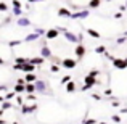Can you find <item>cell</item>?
<instances>
[{
  "mask_svg": "<svg viewBox=\"0 0 127 124\" xmlns=\"http://www.w3.org/2000/svg\"><path fill=\"white\" fill-rule=\"evenodd\" d=\"M84 124H96V121H95V119H85Z\"/></svg>",
  "mask_w": 127,
  "mask_h": 124,
  "instance_id": "36",
  "label": "cell"
},
{
  "mask_svg": "<svg viewBox=\"0 0 127 124\" xmlns=\"http://www.w3.org/2000/svg\"><path fill=\"white\" fill-rule=\"evenodd\" d=\"M121 103H119V100H113V106H119Z\"/></svg>",
  "mask_w": 127,
  "mask_h": 124,
  "instance_id": "42",
  "label": "cell"
},
{
  "mask_svg": "<svg viewBox=\"0 0 127 124\" xmlns=\"http://www.w3.org/2000/svg\"><path fill=\"white\" fill-rule=\"evenodd\" d=\"M89 74L93 76V78H96V76L100 74V71H98V69H92V71H89Z\"/></svg>",
  "mask_w": 127,
  "mask_h": 124,
  "instance_id": "30",
  "label": "cell"
},
{
  "mask_svg": "<svg viewBox=\"0 0 127 124\" xmlns=\"http://www.w3.org/2000/svg\"><path fill=\"white\" fill-rule=\"evenodd\" d=\"M0 124H6V121L5 119H0Z\"/></svg>",
  "mask_w": 127,
  "mask_h": 124,
  "instance_id": "47",
  "label": "cell"
},
{
  "mask_svg": "<svg viewBox=\"0 0 127 124\" xmlns=\"http://www.w3.org/2000/svg\"><path fill=\"white\" fill-rule=\"evenodd\" d=\"M61 66L66 69H72L77 66V60H72V58H66V60H61Z\"/></svg>",
  "mask_w": 127,
  "mask_h": 124,
  "instance_id": "3",
  "label": "cell"
},
{
  "mask_svg": "<svg viewBox=\"0 0 127 124\" xmlns=\"http://www.w3.org/2000/svg\"><path fill=\"white\" fill-rule=\"evenodd\" d=\"M84 82H85V85L82 87V90H89V89H92L93 85H96V84H98V81H96L93 76H90V74H87L85 78H84Z\"/></svg>",
  "mask_w": 127,
  "mask_h": 124,
  "instance_id": "2",
  "label": "cell"
},
{
  "mask_svg": "<svg viewBox=\"0 0 127 124\" xmlns=\"http://www.w3.org/2000/svg\"><path fill=\"white\" fill-rule=\"evenodd\" d=\"M21 13H23V10H21V8H13V15L21 16Z\"/></svg>",
  "mask_w": 127,
  "mask_h": 124,
  "instance_id": "29",
  "label": "cell"
},
{
  "mask_svg": "<svg viewBox=\"0 0 127 124\" xmlns=\"http://www.w3.org/2000/svg\"><path fill=\"white\" fill-rule=\"evenodd\" d=\"M26 92H28V93L37 92V89H35V82H26Z\"/></svg>",
  "mask_w": 127,
  "mask_h": 124,
  "instance_id": "14",
  "label": "cell"
},
{
  "mask_svg": "<svg viewBox=\"0 0 127 124\" xmlns=\"http://www.w3.org/2000/svg\"><path fill=\"white\" fill-rule=\"evenodd\" d=\"M13 8H21V3H19V0H13Z\"/></svg>",
  "mask_w": 127,
  "mask_h": 124,
  "instance_id": "32",
  "label": "cell"
},
{
  "mask_svg": "<svg viewBox=\"0 0 127 124\" xmlns=\"http://www.w3.org/2000/svg\"><path fill=\"white\" fill-rule=\"evenodd\" d=\"M87 16H89V10H82V11L72 13L71 18H72V19H77V18H87Z\"/></svg>",
  "mask_w": 127,
  "mask_h": 124,
  "instance_id": "10",
  "label": "cell"
},
{
  "mask_svg": "<svg viewBox=\"0 0 127 124\" xmlns=\"http://www.w3.org/2000/svg\"><path fill=\"white\" fill-rule=\"evenodd\" d=\"M19 43H21V41H11V42H8V45L15 47V45H19Z\"/></svg>",
  "mask_w": 127,
  "mask_h": 124,
  "instance_id": "34",
  "label": "cell"
},
{
  "mask_svg": "<svg viewBox=\"0 0 127 124\" xmlns=\"http://www.w3.org/2000/svg\"><path fill=\"white\" fill-rule=\"evenodd\" d=\"M124 36H127V31H126V32H124Z\"/></svg>",
  "mask_w": 127,
  "mask_h": 124,
  "instance_id": "50",
  "label": "cell"
},
{
  "mask_svg": "<svg viewBox=\"0 0 127 124\" xmlns=\"http://www.w3.org/2000/svg\"><path fill=\"white\" fill-rule=\"evenodd\" d=\"M95 52H96V53H103V55H105V53H106V47H105V45H98V47L95 48Z\"/></svg>",
  "mask_w": 127,
  "mask_h": 124,
  "instance_id": "24",
  "label": "cell"
},
{
  "mask_svg": "<svg viewBox=\"0 0 127 124\" xmlns=\"http://www.w3.org/2000/svg\"><path fill=\"white\" fill-rule=\"evenodd\" d=\"M29 61L32 63V65H35V66H39V65H43V63H45V58H43V56H35V58H29Z\"/></svg>",
  "mask_w": 127,
  "mask_h": 124,
  "instance_id": "13",
  "label": "cell"
},
{
  "mask_svg": "<svg viewBox=\"0 0 127 124\" xmlns=\"http://www.w3.org/2000/svg\"><path fill=\"white\" fill-rule=\"evenodd\" d=\"M28 100H31V102L35 100V95H34V93H28Z\"/></svg>",
  "mask_w": 127,
  "mask_h": 124,
  "instance_id": "37",
  "label": "cell"
},
{
  "mask_svg": "<svg viewBox=\"0 0 127 124\" xmlns=\"http://www.w3.org/2000/svg\"><path fill=\"white\" fill-rule=\"evenodd\" d=\"M13 108V103H10V100H3L2 102V110H11Z\"/></svg>",
  "mask_w": 127,
  "mask_h": 124,
  "instance_id": "21",
  "label": "cell"
},
{
  "mask_svg": "<svg viewBox=\"0 0 127 124\" xmlns=\"http://www.w3.org/2000/svg\"><path fill=\"white\" fill-rule=\"evenodd\" d=\"M58 29L63 32V36H64L66 41H69L72 43H81L82 42V36L81 34H74V32H71V31H66L64 28H58Z\"/></svg>",
  "mask_w": 127,
  "mask_h": 124,
  "instance_id": "1",
  "label": "cell"
},
{
  "mask_svg": "<svg viewBox=\"0 0 127 124\" xmlns=\"http://www.w3.org/2000/svg\"><path fill=\"white\" fill-rule=\"evenodd\" d=\"M35 2H39V0H35ZM40 2H42V0H40Z\"/></svg>",
  "mask_w": 127,
  "mask_h": 124,
  "instance_id": "51",
  "label": "cell"
},
{
  "mask_svg": "<svg viewBox=\"0 0 127 124\" xmlns=\"http://www.w3.org/2000/svg\"><path fill=\"white\" fill-rule=\"evenodd\" d=\"M101 5V0H90L89 2V8H98Z\"/></svg>",
  "mask_w": 127,
  "mask_h": 124,
  "instance_id": "22",
  "label": "cell"
},
{
  "mask_svg": "<svg viewBox=\"0 0 127 124\" xmlns=\"http://www.w3.org/2000/svg\"><path fill=\"white\" fill-rule=\"evenodd\" d=\"M0 65H5V60L3 58H0Z\"/></svg>",
  "mask_w": 127,
  "mask_h": 124,
  "instance_id": "46",
  "label": "cell"
},
{
  "mask_svg": "<svg viewBox=\"0 0 127 124\" xmlns=\"http://www.w3.org/2000/svg\"><path fill=\"white\" fill-rule=\"evenodd\" d=\"M111 119H113L114 123H118V124L121 123V116H119V115H113V116H111Z\"/></svg>",
  "mask_w": 127,
  "mask_h": 124,
  "instance_id": "27",
  "label": "cell"
},
{
  "mask_svg": "<svg viewBox=\"0 0 127 124\" xmlns=\"http://www.w3.org/2000/svg\"><path fill=\"white\" fill-rule=\"evenodd\" d=\"M16 102H18V105H24V98L23 97H16Z\"/></svg>",
  "mask_w": 127,
  "mask_h": 124,
  "instance_id": "35",
  "label": "cell"
},
{
  "mask_svg": "<svg viewBox=\"0 0 127 124\" xmlns=\"http://www.w3.org/2000/svg\"><path fill=\"white\" fill-rule=\"evenodd\" d=\"M35 89H37V92H40V93H45L47 92V84L43 82V81H35Z\"/></svg>",
  "mask_w": 127,
  "mask_h": 124,
  "instance_id": "9",
  "label": "cell"
},
{
  "mask_svg": "<svg viewBox=\"0 0 127 124\" xmlns=\"http://www.w3.org/2000/svg\"><path fill=\"white\" fill-rule=\"evenodd\" d=\"M39 37H40V34H37V32H32V34H28V36H26V37H24V42H34V41H37V39Z\"/></svg>",
  "mask_w": 127,
  "mask_h": 124,
  "instance_id": "12",
  "label": "cell"
},
{
  "mask_svg": "<svg viewBox=\"0 0 127 124\" xmlns=\"http://www.w3.org/2000/svg\"><path fill=\"white\" fill-rule=\"evenodd\" d=\"M35 32H37V34H40V37L47 34V31H45V29H42V28H35Z\"/></svg>",
  "mask_w": 127,
  "mask_h": 124,
  "instance_id": "25",
  "label": "cell"
},
{
  "mask_svg": "<svg viewBox=\"0 0 127 124\" xmlns=\"http://www.w3.org/2000/svg\"><path fill=\"white\" fill-rule=\"evenodd\" d=\"M58 15L60 16H66V18H71V11L68 8H60L58 10Z\"/></svg>",
  "mask_w": 127,
  "mask_h": 124,
  "instance_id": "16",
  "label": "cell"
},
{
  "mask_svg": "<svg viewBox=\"0 0 127 124\" xmlns=\"http://www.w3.org/2000/svg\"><path fill=\"white\" fill-rule=\"evenodd\" d=\"M28 2H31V3H32V2H35V0H28Z\"/></svg>",
  "mask_w": 127,
  "mask_h": 124,
  "instance_id": "48",
  "label": "cell"
},
{
  "mask_svg": "<svg viewBox=\"0 0 127 124\" xmlns=\"http://www.w3.org/2000/svg\"><path fill=\"white\" fill-rule=\"evenodd\" d=\"M121 16H122V11H118V13H116V15H114V18H116V19H119V18H121Z\"/></svg>",
  "mask_w": 127,
  "mask_h": 124,
  "instance_id": "41",
  "label": "cell"
},
{
  "mask_svg": "<svg viewBox=\"0 0 127 124\" xmlns=\"http://www.w3.org/2000/svg\"><path fill=\"white\" fill-rule=\"evenodd\" d=\"M40 56H43V58H53L52 50H50V47L47 45V43H43L40 47Z\"/></svg>",
  "mask_w": 127,
  "mask_h": 124,
  "instance_id": "6",
  "label": "cell"
},
{
  "mask_svg": "<svg viewBox=\"0 0 127 124\" xmlns=\"http://www.w3.org/2000/svg\"><path fill=\"white\" fill-rule=\"evenodd\" d=\"M87 34H90V37H95V39L101 37V34H100L98 31H95V29H87Z\"/></svg>",
  "mask_w": 127,
  "mask_h": 124,
  "instance_id": "17",
  "label": "cell"
},
{
  "mask_svg": "<svg viewBox=\"0 0 127 124\" xmlns=\"http://www.w3.org/2000/svg\"><path fill=\"white\" fill-rule=\"evenodd\" d=\"M3 100H5V95H2V92H0V103H2Z\"/></svg>",
  "mask_w": 127,
  "mask_h": 124,
  "instance_id": "45",
  "label": "cell"
},
{
  "mask_svg": "<svg viewBox=\"0 0 127 124\" xmlns=\"http://www.w3.org/2000/svg\"><path fill=\"white\" fill-rule=\"evenodd\" d=\"M15 92L16 93L26 92V84H16V85H15Z\"/></svg>",
  "mask_w": 127,
  "mask_h": 124,
  "instance_id": "19",
  "label": "cell"
},
{
  "mask_svg": "<svg viewBox=\"0 0 127 124\" xmlns=\"http://www.w3.org/2000/svg\"><path fill=\"white\" fill-rule=\"evenodd\" d=\"M126 5H127V2H126Z\"/></svg>",
  "mask_w": 127,
  "mask_h": 124,
  "instance_id": "53",
  "label": "cell"
},
{
  "mask_svg": "<svg viewBox=\"0 0 127 124\" xmlns=\"http://www.w3.org/2000/svg\"><path fill=\"white\" fill-rule=\"evenodd\" d=\"M126 37H127V36H124V37H119L118 39V43H124L126 42Z\"/></svg>",
  "mask_w": 127,
  "mask_h": 124,
  "instance_id": "38",
  "label": "cell"
},
{
  "mask_svg": "<svg viewBox=\"0 0 127 124\" xmlns=\"http://www.w3.org/2000/svg\"><path fill=\"white\" fill-rule=\"evenodd\" d=\"M6 90H8V87H6V85H0V92H6Z\"/></svg>",
  "mask_w": 127,
  "mask_h": 124,
  "instance_id": "39",
  "label": "cell"
},
{
  "mask_svg": "<svg viewBox=\"0 0 127 124\" xmlns=\"http://www.w3.org/2000/svg\"><path fill=\"white\" fill-rule=\"evenodd\" d=\"M15 90H13V92H8V93H6V95H5V100H11L13 98V97H15Z\"/></svg>",
  "mask_w": 127,
  "mask_h": 124,
  "instance_id": "26",
  "label": "cell"
},
{
  "mask_svg": "<svg viewBox=\"0 0 127 124\" xmlns=\"http://www.w3.org/2000/svg\"><path fill=\"white\" fill-rule=\"evenodd\" d=\"M13 124H18V123H13Z\"/></svg>",
  "mask_w": 127,
  "mask_h": 124,
  "instance_id": "52",
  "label": "cell"
},
{
  "mask_svg": "<svg viewBox=\"0 0 127 124\" xmlns=\"http://www.w3.org/2000/svg\"><path fill=\"white\" fill-rule=\"evenodd\" d=\"M35 110H37V103H32V105H21V113H23V115L34 113Z\"/></svg>",
  "mask_w": 127,
  "mask_h": 124,
  "instance_id": "5",
  "label": "cell"
},
{
  "mask_svg": "<svg viewBox=\"0 0 127 124\" xmlns=\"http://www.w3.org/2000/svg\"><path fill=\"white\" fill-rule=\"evenodd\" d=\"M26 82H35L37 81V76L34 74V73H29V74H26Z\"/></svg>",
  "mask_w": 127,
  "mask_h": 124,
  "instance_id": "18",
  "label": "cell"
},
{
  "mask_svg": "<svg viewBox=\"0 0 127 124\" xmlns=\"http://www.w3.org/2000/svg\"><path fill=\"white\" fill-rule=\"evenodd\" d=\"M74 52H76V56H77V61H81V60L84 58V55H85V47L82 45V43H77V47L74 48Z\"/></svg>",
  "mask_w": 127,
  "mask_h": 124,
  "instance_id": "4",
  "label": "cell"
},
{
  "mask_svg": "<svg viewBox=\"0 0 127 124\" xmlns=\"http://www.w3.org/2000/svg\"><path fill=\"white\" fill-rule=\"evenodd\" d=\"M119 10H121V11H126V10H127V5H122V6H119Z\"/></svg>",
  "mask_w": 127,
  "mask_h": 124,
  "instance_id": "43",
  "label": "cell"
},
{
  "mask_svg": "<svg viewBox=\"0 0 127 124\" xmlns=\"http://www.w3.org/2000/svg\"><path fill=\"white\" fill-rule=\"evenodd\" d=\"M71 81V76H64V78H61V84H68Z\"/></svg>",
  "mask_w": 127,
  "mask_h": 124,
  "instance_id": "31",
  "label": "cell"
},
{
  "mask_svg": "<svg viewBox=\"0 0 127 124\" xmlns=\"http://www.w3.org/2000/svg\"><path fill=\"white\" fill-rule=\"evenodd\" d=\"M113 65H114L116 68H119V69H126L127 68V58H124V60L114 58V60H113Z\"/></svg>",
  "mask_w": 127,
  "mask_h": 124,
  "instance_id": "8",
  "label": "cell"
},
{
  "mask_svg": "<svg viewBox=\"0 0 127 124\" xmlns=\"http://www.w3.org/2000/svg\"><path fill=\"white\" fill-rule=\"evenodd\" d=\"M18 26H21V28H24V26H31V21H29V18H26V16H21V18L18 19Z\"/></svg>",
  "mask_w": 127,
  "mask_h": 124,
  "instance_id": "15",
  "label": "cell"
},
{
  "mask_svg": "<svg viewBox=\"0 0 127 124\" xmlns=\"http://www.w3.org/2000/svg\"><path fill=\"white\" fill-rule=\"evenodd\" d=\"M92 98H93V100H101V98H100V95H98V93H93V95H92Z\"/></svg>",
  "mask_w": 127,
  "mask_h": 124,
  "instance_id": "40",
  "label": "cell"
},
{
  "mask_svg": "<svg viewBox=\"0 0 127 124\" xmlns=\"http://www.w3.org/2000/svg\"><path fill=\"white\" fill-rule=\"evenodd\" d=\"M21 71H26V73H34V71H35V65H32L31 61H28L26 65H23Z\"/></svg>",
  "mask_w": 127,
  "mask_h": 124,
  "instance_id": "11",
  "label": "cell"
},
{
  "mask_svg": "<svg viewBox=\"0 0 127 124\" xmlns=\"http://www.w3.org/2000/svg\"><path fill=\"white\" fill-rule=\"evenodd\" d=\"M76 90V84L72 82V81H69L68 84H66V92H69V93H72Z\"/></svg>",
  "mask_w": 127,
  "mask_h": 124,
  "instance_id": "20",
  "label": "cell"
},
{
  "mask_svg": "<svg viewBox=\"0 0 127 124\" xmlns=\"http://www.w3.org/2000/svg\"><path fill=\"white\" fill-rule=\"evenodd\" d=\"M58 32H60V29H58V28H52V29H48V31H47V34H45V39H47V41L56 39V37H58Z\"/></svg>",
  "mask_w": 127,
  "mask_h": 124,
  "instance_id": "7",
  "label": "cell"
},
{
  "mask_svg": "<svg viewBox=\"0 0 127 124\" xmlns=\"http://www.w3.org/2000/svg\"><path fill=\"white\" fill-rule=\"evenodd\" d=\"M105 95H111V89H106L105 90Z\"/></svg>",
  "mask_w": 127,
  "mask_h": 124,
  "instance_id": "44",
  "label": "cell"
},
{
  "mask_svg": "<svg viewBox=\"0 0 127 124\" xmlns=\"http://www.w3.org/2000/svg\"><path fill=\"white\" fill-rule=\"evenodd\" d=\"M98 124H106V123H98Z\"/></svg>",
  "mask_w": 127,
  "mask_h": 124,
  "instance_id": "49",
  "label": "cell"
},
{
  "mask_svg": "<svg viewBox=\"0 0 127 124\" xmlns=\"http://www.w3.org/2000/svg\"><path fill=\"white\" fill-rule=\"evenodd\" d=\"M6 10H8V5L3 3V2H0V11H6Z\"/></svg>",
  "mask_w": 127,
  "mask_h": 124,
  "instance_id": "28",
  "label": "cell"
},
{
  "mask_svg": "<svg viewBox=\"0 0 127 124\" xmlns=\"http://www.w3.org/2000/svg\"><path fill=\"white\" fill-rule=\"evenodd\" d=\"M50 69H52V73H58L60 71V66L58 65H52V68H50Z\"/></svg>",
  "mask_w": 127,
  "mask_h": 124,
  "instance_id": "33",
  "label": "cell"
},
{
  "mask_svg": "<svg viewBox=\"0 0 127 124\" xmlns=\"http://www.w3.org/2000/svg\"><path fill=\"white\" fill-rule=\"evenodd\" d=\"M28 61H29V58H24V56H18V58H15V63H18V65H26Z\"/></svg>",
  "mask_w": 127,
  "mask_h": 124,
  "instance_id": "23",
  "label": "cell"
}]
</instances>
